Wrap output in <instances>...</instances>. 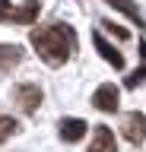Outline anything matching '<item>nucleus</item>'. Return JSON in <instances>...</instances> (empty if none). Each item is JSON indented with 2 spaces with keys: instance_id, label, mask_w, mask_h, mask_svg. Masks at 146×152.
Segmentation results:
<instances>
[{
  "instance_id": "nucleus-1",
  "label": "nucleus",
  "mask_w": 146,
  "mask_h": 152,
  "mask_svg": "<svg viewBox=\"0 0 146 152\" xmlns=\"http://www.w3.org/2000/svg\"><path fill=\"white\" fill-rule=\"evenodd\" d=\"M29 41L48 66H64L73 57V51H76V32L67 22H51V26L32 28Z\"/></svg>"
},
{
  "instance_id": "nucleus-2",
  "label": "nucleus",
  "mask_w": 146,
  "mask_h": 152,
  "mask_svg": "<svg viewBox=\"0 0 146 152\" xmlns=\"http://www.w3.org/2000/svg\"><path fill=\"white\" fill-rule=\"evenodd\" d=\"M41 89L35 83H19V86H13V102H16V108H19L22 114H35L38 111V104H41Z\"/></svg>"
},
{
  "instance_id": "nucleus-3",
  "label": "nucleus",
  "mask_w": 146,
  "mask_h": 152,
  "mask_svg": "<svg viewBox=\"0 0 146 152\" xmlns=\"http://www.w3.org/2000/svg\"><path fill=\"white\" fill-rule=\"evenodd\" d=\"M121 133H124V140L130 142V146H140V142L146 140V114L127 111L124 117H121Z\"/></svg>"
},
{
  "instance_id": "nucleus-4",
  "label": "nucleus",
  "mask_w": 146,
  "mask_h": 152,
  "mask_svg": "<svg viewBox=\"0 0 146 152\" xmlns=\"http://www.w3.org/2000/svg\"><path fill=\"white\" fill-rule=\"evenodd\" d=\"M92 104H95L98 111H105V114H114L117 108H121V89H117L114 83H102L92 92Z\"/></svg>"
},
{
  "instance_id": "nucleus-5",
  "label": "nucleus",
  "mask_w": 146,
  "mask_h": 152,
  "mask_svg": "<svg viewBox=\"0 0 146 152\" xmlns=\"http://www.w3.org/2000/svg\"><path fill=\"white\" fill-rule=\"evenodd\" d=\"M89 152H117V140H114V133H111V127L95 124L92 142H89Z\"/></svg>"
},
{
  "instance_id": "nucleus-6",
  "label": "nucleus",
  "mask_w": 146,
  "mask_h": 152,
  "mask_svg": "<svg viewBox=\"0 0 146 152\" xmlns=\"http://www.w3.org/2000/svg\"><path fill=\"white\" fill-rule=\"evenodd\" d=\"M86 130H89V124L79 121V117H64V121L57 124V136L64 142H79L86 136Z\"/></svg>"
},
{
  "instance_id": "nucleus-7",
  "label": "nucleus",
  "mask_w": 146,
  "mask_h": 152,
  "mask_svg": "<svg viewBox=\"0 0 146 152\" xmlns=\"http://www.w3.org/2000/svg\"><path fill=\"white\" fill-rule=\"evenodd\" d=\"M22 57H26V51H22L19 45H0V79L10 76L13 70L22 64Z\"/></svg>"
},
{
  "instance_id": "nucleus-8",
  "label": "nucleus",
  "mask_w": 146,
  "mask_h": 152,
  "mask_svg": "<svg viewBox=\"0 0 146 152\" xmlns=\"http://www.w3.org/2000/svg\"><path fill=\"white\" fill-rule=\"evenodd\" d=\"M92 41H95V51L102 54V60H108L114 70H124V54H121L111 41H105V35H102V32H95V35H92Z\"/></svg>"
},
{
  "instance_id": "nucleus-9",
  "label": "nucleus",
  "mask_w": 146,
  "mask_h": 152,
  "mask_svg": "<svg viewBox=\"0 0 146 152\" xmlns=\"http://www.w3.org/2000/svg\"><path fill=\"white\" fill-rule=\"evenodd\" d=\"M105 3H111V7H114V10H121V13H124L127 19H134L136 26H146V19H143V13H140V10H136L134 3H130V0H105Z\"/></svg>"
},
{
  "instance_id": "nucleus-10",
  "label": "nucleus",
  "mask_w": 146,
  "mask_h": 152,
  "mask_svg": "<svg viewBox=\"0 0 146 152\" xmlns=\"http://www.w3.org/2000/svg\"><path fill=\"white\" fill-rule=\"evenodd\" d=\"M16 133H19V121H16V117H3V114H0V146L10 140V136H16Z\"/></svg>"
},
{
  "instance_id": "nucleus-11",
  "label": "nucleus",
  "mask_w": 146,
  "mask_h": 152,
  "mask_svg": "<svg viewBox=\"0 0 146 152\" xmlns=\"http://www.w3.org/2000/svg\"><path fill=\"white\" fill-rule=\"evenodd\" d=\"M143 83H146V66H136L134 73L124 79V86H127V89H136V86H143Z\"/></svg>"
},
{
  "instance_id": "nucleus-12",
  "label": "nucleus",
  "mask_w": 146,
  "mask_h": 152,
  "mask_svg": "<svg viewBox=\"0 0 146 152\" xmlns=\"http://www.w3.org/2000/svg\"><path fill=\"white\" fill-rule=\"evenodd\" d=\"M102 26H105L108 32H111V35L117 38V41H127V38H130V32H127V28H121V26H117V22H111V19H105Z\"/></svg>"
},
{
  "instance_id": "nucleus-13",
  "label": "nucleus",
  "mask_w": 146,
  "mask_h": 152,
  "mask_svg": "<svg viewBox=\"0 0 146 152\" xmlns=\"http://www.w3.org/2000/svg\"><path fill=\"white\" fill-rule=\"evenodd\" d=\"M16 7H10V0H0V22H13Z\"/></svg>"
},
{
  "instance_id": "nucleus-14",
  "label": "nucleus",
  "mask_w": 146,
  "mask_h": 152,
  "mask_svg": "<svg viewBox=\"0 0 146 152\" xmlns=\"http://www.w3.org/2000/svg\"><path fill=\"white\" fill-rule=\"evenodd\" d=\"M140 57L146 60V41H140Z\"/></svg>"
}]
</instances>
